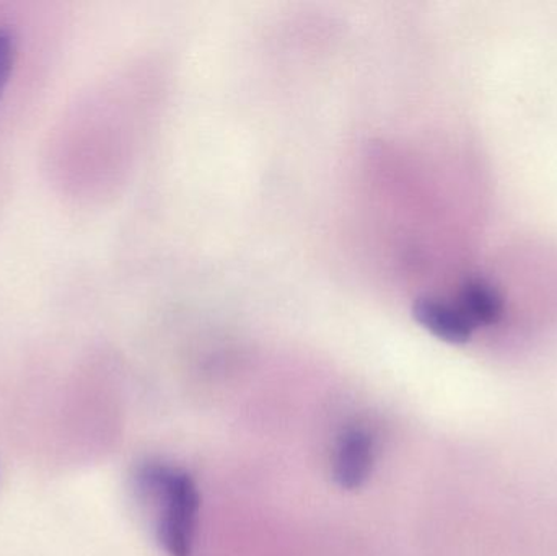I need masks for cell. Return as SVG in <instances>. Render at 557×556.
Segmentation results:
<instances>
[{
  "instance_id": "obj_4",
  "label": "cell",
  "mask_w": 557,
  "mask_h": 556,
  "mask_svg": "<svg viewBox=\"0 0 557 556\" xmlns=\"http://www.w3.org/2000/svg\"><path fill=\"white\" fill-rule=\"evenodd\" d=\"M458 309L461 310L474 330L480 326H493L500 322L506 310L503 293L496 284L486 277H468L461 284L457 299Z\"/></svg>"
},
{
  "instance_id": "obj_3",
  "label": "cell",
  "mask_w": 557,
  "mask_h": 556,
  "mask_svg": "<svg viewBox=\"0 0 557 556\" xmlns=\"http://www.w3.org/2000/svg\"><path fill=\"white\" fill-rule=\"evenodd\" d=\"M412 312L416 320L442 342L465 345L473 336V326L455 302L437 297H421L414 304Z\"/></svg>"
},
{
  "instance_id": "obj_5",
  "label": "cell",
  "mask_w": 557,
  "mask_h": 556,
  "mask_svg": "<svg viewBox=\"0 0 557 556\" xmlns=\"http://www.w3.org/2000/svg\"><path fill=\"white\" fill-rule=\"evenodd\" d=\"M16 46H18V41H16L13 29L0 26V100H2L3 91L9 85L13 65H15Z\"/></svg>"
},
{
  "instance_id": "obj_2",
  "label": "cell",
  "mask_w": 557,
  "mask_h": 556,
  "mask_svg": "<svg viewBox=\"0 0 557 556\" xmlns=\"http://www.w3.org/2000/svg\"><path fill=\"white\" fill-rule=\"evenodd\" d=\"M375 460V441L366 428L344 431L333 460L334 482L343 490H359L369 480Z\"/></svg>"
},
{
  "instance_id": "obj_1",
  "label": "cell",
  "mask_w": 557,
  "mask_h": 556,
  "mask_svg": "<svg viewBox=\"0 0 557 556\" xmlns=\"http://www.w3.org/2000/svg\"><path fill=\"white\" fill-rule=\"evenodd\" d=\"M136 486L140 495L159 506L157 539L170 556L191 555L198 521L199 496L195 480L162 464H144L137 469Z\"/></svg>"
}]
</instances>
